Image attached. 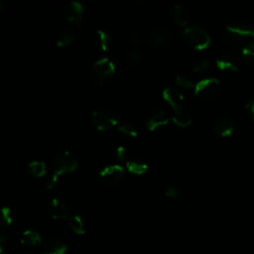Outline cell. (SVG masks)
<instances>
[{"label": "cell", "instance_id": "cell-1", "mask_svg": "<svg viewBox=\"0 0 254 254\" xmlns=\"http://www.w3.org/2000/svg\"><path fill=\"white\" fill-rule=\"evenodd\" d=\"M77 167L78 162L71 153L64 151L55 155L51 161V174L47 181V189L52 190L61 176L74 172Z\"/></svg>", "mask_w": 254, "mask_h": 254}, {"label": "cell", "instance_id": "cell-2", "mask_svg": "<svg viewBox=\"0 0 254 254\" xmlns=\"http://www.w3.org/2000/svg\"><path fill=\"white\" fill-rule=\"evenodd\" d=\"M227 39L235 44L254 41V26L242 22H232L225 27Z\"/></svg>", "mask_w": 254, "mask_h": 254}, {"label": "cell", "instance_id": "cell-3", "mask_svg": "<svg viewBox=\"0 0 254 254\" xmlns=\"http://www.w3.org/2000/svg\"><path fill=\"white\" fill-rule=\"evenodd\" d=\"M183 37L191 48L202 51L210 44V37L205 30L200 27H188L183 32Z\"/></svg>", "mask_w": 254, "mask_h": 254}, {"label": "cell", "instance_id": "cell-4", "mask_svg": "<svg viewBox=\"0 0 254 254\" xmlns=\"http://www.w3.org/2000/svg\"><path fill=\"white\" fill-rule=\"evenodd\" d=\"M219 91V81L214 77L202 78L194 84V94L202 100H211L215 98Z\"/></svg>", "mask_w": 254, "mask_h": 254}, {"label": "cell", "instance_id": "cell-5", "mask_svg": "<svg viewBox=\"0 0 254 254\" xmlns=\"http://www.w3.org/2000/svg\"><path fill=\"white\" fill-rule=\"evenodd\" d=\"M120 118V115L111 110L98 109L93 112L91 122L97 130L105 131L116 126Z\"/></svg>", "mask_w": 254, "mask_h": 254}, {"label": "cell", "instance_id": "cell-6", "mask_svg": "<svg viewBox=\"0 0 254 254\" xmlns=\"http://www.w3.org/2000/svg\"><path fill=\"white\" fill-rule=\"evenodd\" d=\"M115 64L109 58H101L92 65V79L96 84L101 85L115 72Z\"/></svg>", "mask_w": 254, "mask_h": 254}, {"label": "cell", "instance_id": "cell-7", "mask_svg": "<svg viewBox=\"0 0 254 254\" xmlns=\"http://www.w3.org/2000/svg\"><path fill=\"white\" fill-rule=\"evenodd\" d=\"M240 64H241L240 57L233 50L222 51L216 59V65L220 70L234 71L239 68Z\"/></svg>", "mask_w": 254, "mask_h": 254}, {"label": "cell", "instance_id": "cell-8", "mask_svg": "<svg viewBox=\"0 0 254 254\" xmlns=\"http://www.w3.org/2000/svg\"><path fill=\"white\" fill-rule=\"evenodd\" d=\"M124 176V169L120 165H109L99 172V177L103 185L115 187L120 184Z\"/></svg>", "mask_w": 254, "mask_h": 254}, {"label": "cell", "instance_id": "cell-9", "mask_svg": "<svg viewBox=\"0 0 254 254\" xmlns=\"http://www.w3.org/2000/svg\"><path fill=\"white\" fill-rule=\"evenodd\" d=\"M83 13H84L83 6L78 1L68 2L64 7V14L66 20L77 27L81 26V23L83 20Z\"/></svg>", "mask_w": 254, "mask_h": 254}, {"label": "cell", "instance_id": "cell-10", "mask_svg": "<svg viewBox=\"0 0 254 254\" xmlns=\"http://www.w3.org/2000/svg\"><path fill=\"white\" fill-rule=\"evenodd\" d=\"M172 40V31L166 26L155 27L149 35V42L154 47L167 46Z\"/></svg>", "mask_w": 254, "mask_h": 254}, {"label": "cell", "instance_id": "cell-11", "mask_svg": "<svg viewBox=\"0 0 254 254\" xmlns=\"http://www.w3.org/2000/svg\"><path fill=\"white\" fill-rule=\"evenodd\" d=\"M50 209H51L52 216L55 219H59V220L67 218L70 213L69 206L64 201H63L62 199L57 198V197H54L51 200Z\"/></svg>", "mask_w": 254, "mask_h": 254}, {"label": "cell", "instance_id": "cell-12", "mask_svg": "<svg viewBox=\"0 0 254 254\" xmlns=\"http://www.w3.org/2000/svg\"><path fill=\"white\" fill-rule=\"evenodd\" d=\"M162 95H163V98L174 108V109H177V108H180L181 107V104L184 100V96L183 94L176 88L174 87H171V86H168V87H165L163 89V92H162Z\"/></svg>", "mask_w": 254, "mask_h": 254}, {"label": "cell", "instance_id": "cell-13", "mask_svg": "<svg viewBox=\"0 0 254 254\" xmlns=\"http://www.w3.org/2000/svg\"><path fill=\"white\" fill-rule=\"evenodd\" d=\"M169 117L163 110H156L154 111L147 119L146 126L150 131L156 130L160 126H164L168 124Z\"/></svg>", "mask_w": 254, "mask_h": 254}, {"label": "cell", "instance_id": "cell-14", "mask_svg": "<svg viewBox=\"0 0 254 254\" xmlns=\"http://www.w3.org/2000/svg\"><path fill=\"white\" fill-rule=\"evenodd\" d=\"M234 123L229 118H220L213 125V132L220 137H228L233 133Z\"/></svg>", "mask_w": 254, "mask_h": 254}, {"label": "cell", "instance_id": "cell-15", "mask_svg": "<svg viewBox=\"0 0 254 254\" xmlns=\"http://www.w3.org/2000/svg\"><path fill=\"white\" fill-rule=\"evenodd\" d=\"M66 245L58 238L49 240L44 246V254H64Z\"/></svg>", "mask_w": 254, "mask_h": 254}, {"label": "cell", "instance_id": "cell-16", "mask_svg": "<svg viewBox=\"0 0 254 254\" xmlns=\"http://www.w3.org/2000/svg\"><path fill=\"white\" fill-rule=\"evenodd\" d=\"M173 19L178 26H186L189 21V14L186 8L181 4L174 5L173 8Z\"/></svg>", "mask_w": 254, "mask_h": 254}, {"label": "cell", "instance_id": "cell-17", "mask_svg": "<svg viewBox=\"0 0 254 254\" xmlns=\"http://www.w3.org/2000/svg\"><path fill=\"white\" fill-rule=\"evenodd\" d=\"M173 122L178 127L185 128L191 123V119H190V116L188 114V112L184 108L180 107L175 109V112L173 115Z\"/></svg>", "mask_w": 254, "mask_h": 254}, {"label": "cell", "instance_id": "cell-18", "mask_svg": "<svg viewBox=\"0 0 254 254\" xmlns=\"http://www.w3.org/2000/svg\"><path fill=\"white\" fill-rule=\"evenodd\" d=\"M127 170L134 175H143L148 170V165L140 159H131L126 162Z\"/></svg>", "mask_w": 254, "mask_h": 254}, {"label": "cell", "instance_id": "cell-19", "mask_svg": "<svg viewBox=\"0 0 254 254\" xmlns=\"http://www.w3.org/2000/svg\"><path fill=\"white\" fill-rule=\"evenodd\" d=\"M41 242H42V239L40 234L33 230H26L23 232L21 236V243L25 246L34 247V246L40 245Z\"/></svg>", "mask_w": 254, "mask_h": 254}, {"label": "cell", "instance_id": "cell-20", "mask_svg": "<svg viewBox=\"0 0 254 254\" xmlns=\"http://www.w3.org/2000/svg\"><path fill=\"white\" fill-rule=\"evenodd\" d=\"M28 173L34 178H42L47 173L46 164L42 161H32L28 165Z\"/></svg>", "mask_w": 254, "mask_h": 254}, {"label": "cell", "instance_id": "cell-21", "mask_svg": "<svg viewBox=\"0 0 254 254\" xmlns=\"http://www.w3.org/2000/svg\"><path fill=\"white\" fill-rule=\"evenodd\" d=\"M74 38H75V36L71 31L64 30L59 34V36L56 40V44L58 47L63 48V47L70 45L74 41Z\"/></svg>", "mask_w": 254, "mask_h": 254}, {"label": "cell", "instance_id": "cell-22", "mask_svg": "<svg viewBox=\"0 0 254 254\" xmlns=\"http://www.w3.org/2000/svg\"><path fill=\"white\" fill-rule=\"evenodd\" d=\"M142 60H143V57H142L141 52L136 49H132V50L128 51L125 56V61H126L127 64L131 65V66H136V65L140 64Z\"/></svg>", "mask_w": 254, "mask_h": 254}, {"label": "cell", "instance_id": "cell-23", "mask_svg": "<svg viewBox=\"0 0 254 254\" xmlns=\"http://www.w3.org/2000/svg\"><path fill=\"white\" fill-rule=\"evenodd\" d=\"M97 40H98V45L100 49L103 52H106L110 46L111 43V36L110 34L102 29H99L97 31Z\"/></svg>", "mask_w": 254, "mask_h": 254}, {"label": "cell", "instance_id": "cell-24", "mask_svg": "<svg viewBox=\"0 0 254 254\" xmlns=\"http://www.w3.org/2000/svg\"><path fill=\"white\" fill-rule=\"evenodd\" d=\"M12 211L9 207L3 206L0 208V230L9 226L12 223Z\"/></svg>", "mask_w": 254, "mask_h": 254}, {"label": "cell", "instance_id": "cell-25", "mask_svg": "<svg viewBox=\"0 0 254 254\" xmlns=\"http://www.w3.org/2000/svg\"><path fill=\"white\" fill-rule=\"evenodd\" d=\"M68 224L70 229L76 234H83L84 233V225L82 219L79 215H72L68 219Z\"/></svg>", "mask_w": 254, "mask_h": 254}, {"label": "cell", "instance_id": "cell-26", "mask_svg": "<svg viewBox=\"0 0 254 254\" xmlns=\"http://www.w3.org/2000/svg\"><path fill=\"white\" fill-rule=\"evenodd\" d=\"M242 56L247 63L254 64V41L246 43L242 49Z\"/></svg>", "mask_w": 254, "mask_h": 254}, {"label": "cell", "instance_id": "cell-27", "mask_svg": "<svg viewBox=\"0 0 254 254\" xmlns=\"http://www.w3.org/2000/svg\"><path fill=\"white\" fill-rule=\"evenodd\" d=\"M117 129L120 133H122L126 136H129V137H137V135H138L136 127L132 123H129V122L120 124Z\"/></svg>", "mask_w": 254, "mask_h": 254}, {"label": "cell", "instance_id": "cell-28", "mask_svg": "<svg viewBox=\"0 0 254 254\" xmlns=\"http://www.w3.org/2000/svg\"><path fill=\"white\" fill-rule=\"evenodd\" d=\"M176 83L177 85L183 88H191L194 87L191 79L186 74H179L176 76Z\"/></svg>", "mask_w": 254, "mask_h": 254}, {"label": "cell", "instance_id": "cell-29", "mask_svg": "<svg viewBox=\"0 0 254 254\" xmlns=\"http://www.w3.org/2000/svg\"><path fill=\"white\" fill-rule=\"evenodd\" d=\"M209 69L210 63L207 60H202L201 62H198L193 65V71L196 73H204L209 71Z\"/></svg>", "mask_w": 254, "mask_h": 254}, {"label": "cell", "instance_id": "cell-30", "mask_svg": "<svg viewBox=\"0 0 254 254\" xmlns=\"http://www.w3.org/2000/svg\"><path fill=\"white\" fill-rule=\"evenodd\" d=\"M165 194L170 197V198H173V199H177L181 196V191L180 190L176 187V186H173V185H170L167 187L166 190H165Z\"/></svg>", "mask_w": 254, "mask_h": 254}, {"label": "cell", "instance_id": "cell-31", "mask_svg": "<svg viewBox=\"0 0 254 254\" xmlns=\"http://www.w3.org/2000/svg\"><path fill=\"white\" fill-rule=\"evenodd\" d=\"M126 157H127V150H126V148L123 147V146H119L116 149V151H115V158H116V160L119 161V162H123V161H125Z\"/></svg>", "mask_w": 254, "mask_h": 254}, {"label": "cell", "instance_id": "cell-32", "mask_svg": "<svg viewBox=\"0 0 254 254\" xmlns=\"http://www.w3.org/2000/svg\"><path fill=\"white\" fill-rule=\"evenodd\" d=\"M128 40H129V43H130L131 45H133V46H138V45L141 44V37H140V35H139L138 33H136V32L131 33V34L129 35V37H128Z\"/></svg>", "mask_w": 254, "mask_h": 254}, {"label": "cell", "instance_id": "cell-33", "mask_svg": "<svg viewBox=\"0 0 254 254\" xmlns=\"http://www.w3.org/2000/svg\"><path fill=\"white\" fill-rule=\"evenodd\" d=\"M246 111H247L249 118L254 123V98L251 99L250 101H248V103L246 104Z\"/></svg>", "mask_w": 254, "mask_h": 254}, {"label": "cell", "instance_id": "cell-34", "mask_svg": "<svg viewBox=\"0 0 254 254\" xmlns=\"http://www.w3.org/2000/svg\"><path fill=\"white\" fill-rule=\"evenodd\" d=\"M8 241V234L3 230H0V244L6 243Z\"/></svg>", "mask_w": 254, "mask_h": 254}, {"label": "cell", "instance_id": "cell-35", "mask_svg": "<svg viewBox=\"0 0 254 254\" xmlns=\"http://www.w3.org/2000/svg\"><path fill=\"white\" fill-rule=\"evenodd\" d=\"M3 8H4V4L0 1V12L3 10Z\"/></svg>", "mask_w": 254, "mask_h": 254}, {"label": "cell", "instance_id": "cell-36", "mask_svg": "<svg viewBox=\"0 0 254 254\" xmlns=\"http://www.w3.org/2000/svg\"><path fill=\"white\" fill-rule=\"evenodd\" d=\"M3 250H2V244H0V254H2Z\"/></svg>", "mask_w": 254, "mask_h": 254}, {"label": "cell", "instance_id": "cell-37", "mask_svg": "<svg viewBox=\"0 0 254 254\" xmlns=\"http://www.w3.org/2000/svg\"><path fill=\"white\" fill-rule=\"evenodd\" d=\"M25 254H33V253H25Z\"/></svg>", "mask_w": 254, "mask_h": 254}]
</instances>
